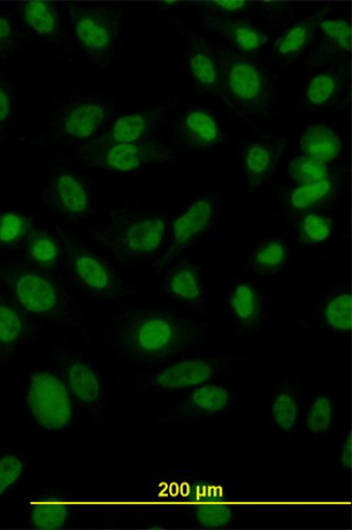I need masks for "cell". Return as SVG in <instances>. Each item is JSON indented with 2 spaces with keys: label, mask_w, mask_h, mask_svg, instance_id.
Instances as JSON below:
<instances>
[{
  "label": "cell",
  "mask_w": 352,
  "mask_h": 530,
  "mask_svg": "<svg viewBox=\"0 0 352 530\" xmlns=\"http://www.w3.org/2000/svg\"><path fill=\"white\" fill-rule=\"evenodd\" d=\"M210 338L203 323L159 310L128 311L109 328L113 349L130 359L158 361L198 349Z\"/></svg>",
  "instance_id": "1"
},
{
  "label": "cell",
  "mask_w": 352,
  "mask_h": 530,
  "mask_svg": "<svg viewBox=\"0 0 352 530\" xmlns=\"http://www.w3.org/2000/svg\"><path fill=\"white\" fill-rule=\"evenodd\" d=\"M304 393L294 384L272 392L269 419L272 426L283 434H292L301 418Z\"/></svg>",
  "instance_id": "21"
},
{
  "label": "cell",
  "mask_w": 352,
  "mask_h": 530,
  "mask_svg": "<svg viewBox=\"0 0 352 530\" xmlns=\"http://www.w3.org/2000/svg\"><path fill=\"white\" fill-rule=\"evenodd\" d=\"M322 15L323 12H319L314 17L299 22L286 31L273 48L277 55L289 60L301 55L314 37L317 25L322 21Z\"/></svg>",
  "instance_id": "31"
},
{
  "label": "cell",
  "mask_w": 352,
  "mask_h": 530,
  "mask_svg": "<svg viewBox=\"0 0 352 530\" xmlns=\"http://www.w3.org/2000/svg\"><path fill=\"white\" fill-rule=\"evenodd\" d=\"M236 407V393L223 384L205 383L181 391L180 399L158 421L215 419L231 414Z\"/></svg>",
  "instance_id": "9"
},
{
  "label": "cell",
  "mask_w": 352,
  "mask_h": 530,
  "mask_svg": "<svg viewBox=\"0 0 352 530\" xmlns=\"http://www.w3.org/2000/svg\"><path fill=\"white\" fill-rule=\"evenodd\" d=\"M31 227L28 217L17 211L0 212V246H16Z\"/></svg>",
  "instance_id": "36"
},
{
  "label": "cell",
  "mask_w": 352,
  "mask_h": 530,
  "mask_svg": "<svg viewBox=\"0 0 352 530\" xmlns=\"http://www.w3.org/2000/svg\"><path fill=\"white\" fill-rule=\"evenodd\" d=\"M234 490L226 482L214 480L206 494L194 506L192 516L202 528L217 529L229 526L234 518L230 498Z\"/></svg>",
  "instance_id": "13"
},
{
  "label": "cell",
  "mask_w": 352,
  "mask_h": 530,
  "mask_svg": "<svg viewBox=\"0 0 352 530\" xmlns=\"http://www.w3.org/2000/svg\"><path fill=\"white\" fill-rule=\"evenodd\" d=\"M286 142L258 141L247 145L243 165L247 182L252 189L262 185L275 171Z\"/></svg>",
  "instance_id": "19"
},
{
  "label": "cell",
  "mask_w": 352,
  "mask_h": 530,
  "mask_svg": "<svg viewBox=\"0 0 352 530\" xmlns=\"http://www.w3.org/2000/svg\"><path fill=\"white\" fill-rule=\"evenodd\" d=\"M191 75L200 87L217 92L221 87V74L217 60L199 38H192L189 52Z\"/></svg>",
  "instance_id": "26"
},
{
  "label": "cell",
  "mask_w": 352,
  "mask_h": 530,
  "mask_svg": "<svg viewBox=\"0 0 352 530\" xmlns=\"http://www.w3.org/2000/svg\"><path fill=\"white\" fill-rule=\"evenodd\" d=\"M289 258L288 246L281 241L272 240L256 249L252 264L258 272L272 275L282 270Z\"/></svg>",
  "instance_id": "32"
},
{
  "label": "cell",
  "mask_w": 352,
  "mask_h": 530,
  "mask_svg": "<svg viewBox=\"0 0 352 530\" xmlns=\"http://www.w3.org/2000/svg\"><path fill=\"white\" fill-rule=\"evenodd\" d=\"M52 200L65 216L83 218L90 207L89 192L84 181L69 171H60L49 184Z\"/></svg>",
  "instance_id": "14"
},
{
  "label": "cell",
  "mask_w": 352,
  "mask_h": 530,
  "mask_svg": "<svg viewBox=\"0 0 352 530\" xmlns=\"http://www.w3.org/2000/svg\"><path fill=\"white\" fill-rule=\"evenodd\" d=\"M305 156L316 159L323 164H327L343 150V143L336 132L325 125H310L299 141Z\"/></svg>",
  "instance_id": "25"
},
{
  "label": "cell",
  "mask_w": 352,
  "mask_h": 530,
  "mask_svg": "<svg viewBox=\"0 0 352 530\" xmlns=\"http://www.w3.org/2000/svg\"><path fill=\"white\" fill-rule=\"evenodd\" d=\"M156 118H158V111H145L125 115L117 119L106 134L91 143L87 149L146 140L153 129Z\"/></svg>",
  "instance_id": "18"
},
{
  "label": "cell",
  "mask_w": 352,
  "mask_h": 530,
  "mask_svg": "<svg viewBox=\"0 0 352 530\" xmlns=\"http://www.w3.org/2000/svg\"><path fill=\"white\" fill-rule=\"evenodd\" d=\"M227 307L232 320L244 333H252L263 323L264 300L250 283L240 282L230 289Z\"/></svg>",
  "instance_id": "16"
},
{
  "label": "cell",
  "mask_w": 352,
  "mask_h": 530,
  "mask_svg": "<svg viewBox=\"0 0 352 530\" xmlns=\"http://www.w3.org/2000/svg\"><path fill=\"white\" fill-rule=\"evenodd\" d=\"M249 3L243 0H218V2L206 3V9L223 16L237 15V13L249 7Z\"/></svg>",
  "instance_id": "40"
},
{
  "label": "cell",
  "mask_w": 352,
  "mask_h": 530,
  "mask_svg": "<svg viewBox=\"0 0 352 530\" xmlns=\"http://www.w3.org/2000/svg\"><path fill=\"white\" fill-rule=\"evenodd\" d=\"M174 153L162 142L146 139L136 143L86 149L82 161L115 172H132L146 166L171 162Z\"/></svg>",
  "instance_id": "8"
},
{
  "label": "cell",
  "mask_w": 352,
  "mask_h": 530,
  "mask_svg": "<svg viewBox=\"0 0 352 530\" xmlns=\"http://www.w3.org/2000/svg\"><path fill=\"white\" fill-rule=\"evenodd\" d=\"M6 281L24 310L50 320H69V300L47 274L31 268H15L7 271Z\"/></svg>",
  "instance_id": "4"
},
{
  "label": "cell",
  "mask_w": 352,
  "mask_h": 530,
  "mask_svg": "<svg viewBox=\"0 0 352 530\" xmlns=\"http://www.w3.org/2000/svg\"><path fill=\"white\" fill-rule=\"evenodd\" d=\"M179 137L187 147L203 151L219 144L221 130L212 114L204 110H193L182 118Z\"/></svg>",
  "instance_id": "20"
},
{
  "label": "cell",
  "mask_w": 352,
  "mask_h": 530,
  "mask_svg": "<svg viewBox=\"0 0 352 530\" xmlns=\"http://www.w3.org/2000/svg\"><path fill=\"white\" fill-rule=\"evenodd\" d=\"M337 406L329 393L304 396L299 422L303 430L316 441L328 440L335 430Z\"/></svg>",
  "instance_id": "15"
},
{
  "label": "cell",
  "mask_w": 352,
  "mask_h": 530,
  "mask_svg": "<svg viewBox=\"0 0 352 530\" xmlns=\"http://www.w3.org/2000/svg\"><path fill=\"white\" fill-rule=\"evenodd\" d=\"M16 33L10 22L0 18V57H6L16 48Z\"/></svg>",
  "instance_id": "41"
},
{
  "label": "cell",
  "mask_w": 352,
  "mask_h": 530,
  "mask_svg": "<svg viewBox=\"0 0 352 530\" xmlns=\"http://www.w3.org/2000/svg\"><path fill=\"white\" fill-rule=\"evenodd\" d=\"M206 23L223 34L234 47L243 53L256 52L267 42L263 31L244 21L208 17Z\"/></svg>",
  "instance_id": "24"
},
{
  "label": "cell",
  "mask_w": 352,
  "mask_h": 530,
  "mask_svg": "<svg viewBox=\"0 0 352 530\" xmlns=\"http://www.w3.org/2000/svg\"><path fill=\"white\" fill-rule=\"evenodd\" d=\"M341 79L334 72H323L309 82L306 89V102L314 108L330 103L341 88Z\"/></svg>",
  "instance_id": "34"
},
{
  "label": "cell",
  "mask_w": 352,
  "mask_h": 530,
  "mask_svg": "<svg viewBox=\"0 0 352 530\" xmlns=\"http://www.w3.org/2000/svg\"><path fill=\"white\" fill-rule=\"evenodd\" d=\"M338 189L335 180L325 178L307 184H298L288 194V207L295 215H305L333 200Z\"/></svg>",
  "instance_id": "23"
},
{
  "label": "cell",
  "mask_w": 352,
  "mask_h": 530,
  "mask_svg": "<svg viewBox=\"0 0 352 530\" xmlns=\"http://www.w3.org/2000/svg\"><path fill=\"white\" fill-rule=\"evenodd\" d=\"M26 254L42 268H54L60 258V248L54 236L38 232L29 237L25 244Z\"/></svg>",
  "instance_id": "33"
},
{
  "label": "cell",
  "mask_w": 352,
  "mask_h": 530,
  "mask_svg": "<svg viewBox=\"0 0 352 530\" xmlns=\"http://www.w3.org/2000/svg\"><path fill=\"white\" fill-rule=\"evenodd\" d=\"M320 30L334 52H349L351 49V24L344 19L322 20Z\"/></svg>",
  "instance_id": "38"
},
{
  "label": "cell",
  "mask_w": 352,
  "mask_h": 530,
  "mask_svg": "<svg viewBox=\"0 0 352 530\" xmlns=\"http://www.w3.org/2000/svg\"><path fill=\"white\" fill-rule=\"evenodd\" d=\"M225 88L234 101L249 109L257 108L267 96L265 74L245 60H234L228 65Z\"/></svg>",
  "instance_id": "12"
},
{
  "label": "cell",
  "mask_w": 352,
  "mask_h": 530,
  "mask_svg": "<svg viewBox=\"0 0 352 530\" xmlns=\"http://www.w3.org/2000/svg\"><path fill=\"white\" fill-rule=\"evenodd\" d=\"M26 330L22 313L0 296V360L16 351Z\"/></svg>",
  "instance_id": "29"
},
{
  "label": "cell",
  "mask_w": 352,
  "mask_h": 530,
  "mask_svg": "<svg viewBox=\"0 0 352 530\" xmlns=\"http://www.w3.org/2000/svg\"><path fill=\"white\" fill-rule=\"evenodd\" d=\"M12 98L8 88L0 82V126L6 125L12 115Z\"/></svg>",
  "instance_id": "42"
},
{
  "label": "cell",
  "mask_w": 352,
  "mask_h": 530,
  "mask_svg": "<svg viewBox=\"0 0 352 530\" xmlns=\"http://www.w3.org/2000/svg\"><path fill=\"white\" fill-rule=\"evenodd\" d=\"M325 328L337 335L349 334L352 328V298L348 290L324 299L320 310Z\"/></svg>",
  "instance_id": "30"
},
{
  "label": "cell",
  "mask_w": 352,
  "mask_h": 530,
  "mask_svg": "<svg viewBox=\"0 0 352 530\" xmlns=\"http://www.w3.org/2000/svg\"><path fill=\"white\" fill-rule=\"evenodd\" d=\"M164 289L180 306H195L204 300V288L199 269L193 264L178 265L165 276Z\"/></svg>",
  "instance_id": "22"
},
{
  "label": "cell",
  "mask_w": 352,
  "mask_h": 530,
  "mask_svg": "<svg viewBox=\"0 0 352 530\" xmlns=\"http://www.w3.org/2000/svg\"><path fill=\"white\" fill-rule=\"evenodd\" d=\"M61 368L75 403L89 412H99L103 402V384L98 371L74 357H63Z\"/></svg>",
  "instance_id": "11"
},
{
  "label": "cell",
  "mask_w": 352,
  "mask_h": 530,
  "mask_svg": "<svg viewBox=\"0 0 352 530\" xmlns=\"http://www.w3.org/2000/svg\"><path fill=\"white\" fill-rule=\"evenodd\" d=\"M340 466L347 472L351 471L352 465V443H351V432L348 431L344 437L342 448L340 450Z\"/></svg>",
  "instance_id": "43"
},
{
  "label": "cell",
  "mask_w": 352,
  "mask_h": 530,
  "mask_svg": "<svg viewBox=\"0 0 352 530\" xmlns=\"http://www.w3.org/2000/svg\"><path fill=\"white\" fill-rule=\"evenodd\" d=\"M167 233V219L152 214L113 220L95 236L111 253L122 261L148 258L161 249Z\"/></svg>",
  "instance_id": "2"
},
{
  "label": "cell",
  "mask_w": 352,
  "mask_h": 530,
  "mask_svg": "<svg viewBox=\"0 0 352 530\" xmlns=\"http://www.w3.org/2000/svg\"><path fill=\"white\" fill-rule=\"evenodd\" d=\"M108 117L106 105L96 101L78 102L61 118V130L72 140H86L98 134Z\"/></svg>",
  "instance_id": "17"
},
{
  "label": "cell",
  "mask_w": 352,
  "mask_h": 530,
  "mask_svg": "<svg viewBox=\"0 0 352 530\" xmlns=\"http://www.w3.org/2000/svg\"><path fill=\"white\" fill-rule=\"evenodd\" d=\"M215 215V204L210 197H202L195 201L181 216L173 227L171 246L160 262L159 267L171 263L182 251L186 250L194 241L206 231Z\"/></svg>",
  "instance_id": "10"
},
{
  "label": "cell",
  "mask_w": 352,
  "mask_h": 530,
  "mask_svg": "<svg viewBox=\"0 0 352 530\" xmlns=\"http://www.w3.org/2000/svg\"><path fill=\"white\" fill-rule=\"evenodd\" d=\"M63 245L71 273L86 294L103 300L125 295L123 281L106 261L70 236L63 237Z\"/></svg>",
  "instance_id": "5"
},
{
  "label": "cell",
  "mask_w": 352,
  "mask_h": 530,
  "mask_svg": "<svg viewBox=\"0 0 352 530\" xmlns=\"http://www.w3.org/2000/svg\"><path fill=\"white\" fill-rule=\"evenodd\" d=\"M72 31L78 45L97 61L110 56L120 15L111 6H71Z\"/></svg>",
  "instance_id": "7"
},
{
  "label": "cell",
  "mask_w": 352,
  "mask_h": 530,
  "mask_svg": "<svg viewBox=\"0 0 352 530\" xmlns=\"http://www.w3.org/2000/svg\"><path fill=\"white\" fill-rule=\"evenodd\" d=\"M289 174L298 184H307L330 177L327 164L305 155L293 159L289 165Z\"/></svg>",
  "instance_id": "37"
},
{
  "label": "cell",
  "mask_w": 352,
  "mask_h": 530,
  "mask_svg": "<svg viewBox=\"0 0 352 530\" xmlns=\"http://www.w3.org/2000/svg\"><path fill=\"white\" fill-rule=\"evenodd\" d=\"M25 472L24 460L15 454L0 456V498L15 487Z\"/></svg>",
  "instance_id": "39"
},
{
  "label": "cell",
  "mask_w": 352,
  "mask_h": 530,
  "mask_svg": "<svg viewBox=\"0 0 352 530\" xmlns=\"http://www.w3.org/2000/svg\"><path fill=\"white\" fill-rule=\"evenodd\" d=\"M21 17L36 34L43 38H54L61 30L57 6L43 0H32L21 6Z\"/></svg>",
  "instance_id": "27"
},
{
  "label": "cell",
  "mask_w": 352,
  "mask_h": 530,
  "mask_svg": "<svg viewBox=\"0 0 352 530\" xmlns=\"http://www.w3.org/2000/svg\"><path fill=\"white\" fill-rule=\"evenodd\" d=\"M70 518L68 503L57 497L34 501L28 511L29 524L35 529H61L68 525Z\"/></svg>",
  "instance_id": "28"
},
{
  "label": "cell",
  "mask_w": 352,
  "mask_h": 530,
  "mask_svg": "<svg viewBox=\"0 0 352 530\" xmlns=\"http://www.w3.org/2000/svg\"><path fill=\"white\" fill-rule=\"evenodd\" d=\"M28 402L39 426L48 431L67 430L74 421L75 400L55 371H35L29 381Z\"/></svg>",
  "instance_id": "3"
},
{
  "label": "cell",
  "mask_w": 352,
  "mask_h": 530,
  "mask_svg": "<svg viewBox=\"0 0 352 530\" xmlns=\"http://www.w3.org/2000/svg\"><path fill=\"white\" fill-rule=\"evenodd\" d=\"M298 231L305 244L317 245L328 241L332 235V221L317 212H307L298 221Z\"/></svg>",
  "instance_id": "35"
},
{
  "label": "cell",
  "mask_w": 352,
  "mask_h": 530,
  "mask_svg": "<svg viewBox=\"0 0 352 530\" xmlns=\"http://www.w3.org/2000/svg\"><path fill=\"white\" fill-rule=\"evenodd\" d=\"M224 361L215 356H193L169 363L142 377V390L154 394L181 392L210 383L223 371Z\"/></svg>",
  "instance_id": "6"
}]
</instances>
